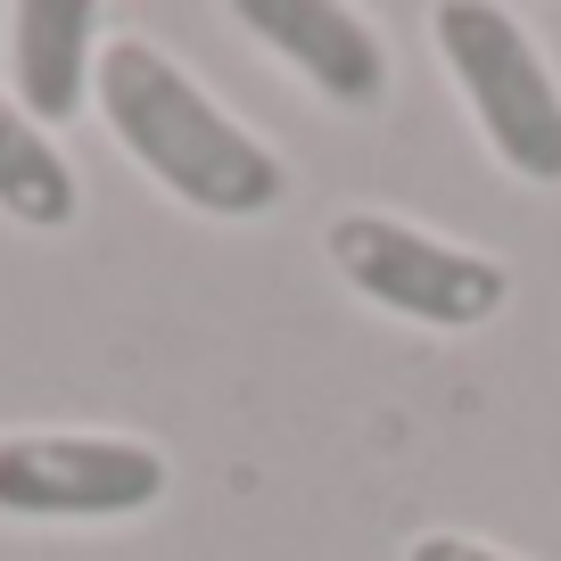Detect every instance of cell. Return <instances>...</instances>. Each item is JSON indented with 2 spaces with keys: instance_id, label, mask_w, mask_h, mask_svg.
<instances>
[{
  "instance_id": "2",
  "label": "cell",
  "mask_w": 561,
  "mask_h": 561,
  "mask_svg": "<svg viewBox=\"0 0 561 561\" xmlns=\"http://www.w3.org/2000/svg\"><path fill=\"white\" fill-rule=\"evenodd\" d=\"M430 42H438V67L455 75L488 158L512 182L553 191L561 182V83L545 67V50L528 42V25L495 0H446V9H430Z\"/></svg>"
},
{
  "instance_id": "5",
  "label": "cell",
  "mask_w": 561,
  "mask_h": 561,
  "mask_svg": "<svg viewBox=\"0 0 561 561\" xmlns=\"http://www.w3.org/2000/svg\"><path fill=\"white\" fill-rule=\"evenodd\" d=\"M100 50H107V18L91 0H18L9 18H0V58H9V100L58 133L91 107L100 91Z\"/></svg>"
},
{
  "instance_id": "7",
  "label": "cell",
  "mask_w": 561,
  "mask_h": 561,
  "mask_svg": "<svg viewBox=\"0 0 561 561\" xmlns=\"http://www.w3.org/2000/svg\"><path fill=\"white\" fill-rule=\"evenodd\" d=\"M0 215L18 231H67L83 215V182L58 133H42L9 91H0Z\"/></svg>"
},
{
  "instance_id": "1",
  "label": "cell",
  "mask_w": 561,
  "mask_h": 561,
  "mask_svg": "<svg viewBox=\"0 0 561 561\" xmlns=\"http://www.w3.org/2000/svg\"><path fill=\"white\" fill-rule=\"evenodd\" d=\"M91 107H100L107 140H116L165 198H182L191 215L256 224V215H273L280 191H289L273 140H256L174 50H158L149 34H116L100 50V91H91Z\"/></svg>"
},
{
  "instance_id": "8",
  "label": "cell",
  "mask_w": 561,
  "mask_h": 561,
  "mask_svg": "<svg viewBox=\"0 0 561 561\" xmlns=\"http://www.w3.org/2000/svg\"><path fill=\"white\" fill-rule=\"evenodd\" d=\"M404 561H512V553L488 537H462V528H430V537L404 545Z\"/></svg>"
},
{
  "instance_id": "3",
  "label": "cell",
  "mask_w": 561,
  "mask_h": 561,
  "mask_svg": "<svg viewBox=\"0 0 561 561\" xmlns=\"http://www.w3.org/2000/svg\"><path fill=\"white\" fill-rule=\"evenodd\" d=\"M322 248H331V273L364 306H380L397 322H421V331H479V322H495L512 306V273L495 256H479L462 240H438L421 224H397L380 207L331 215Z\"/></svg>"
},
{
  "instance_id": "6",
  "label": "cell",
  "mask_w": 561,
  "mask_h": 561,
  "mask_svg": "<svg viewBox=\"0 0 561 561\" xmlns=\"http://www.w3.org/2000/svg\"><path fill=\"white\" fill-rule=\"evenodd\" d=\"M231 25L248 42H264L280 67L298 83H314L331 107H380L388 100V50L339 0H240Z\"/></svg>"
},
{
  "instance_id": "4",
  "label": "cell",
  "mask_w": 561,
  "mask_h": 561,
  "mask_svg": "<svg viewBox=\"0 0 561 561\" xmlns=\"http://www.w3.org/2000/svg\"><path fill=\"white\" fill-rule=\"evenodd\" d=\"M174 471L149 438L116 430H9L0 438V512L9 520H133L165 504Z\"/></svg>"
}]
</instances>
